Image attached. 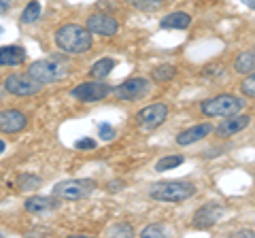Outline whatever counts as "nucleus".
<instances>
[{
	"label": "nucleus",
	"instance_id": "nucleus-26",
	"mask_svg": "<svg viewBox=\"0 0 255 238\" xmlns=\"http://www.w3.org/2000/svg\"><path fill=\"white\" fill-rule=\"evenodd\" d=\"M241 90H243V94H245L247 98H255V77H253V73L243 81Z\"/></svg>",
	"mask_w": 255,
	"mask_h": 238
},
{
	"label": "nucleus",
	"instance_id": "nucleus-23",
	"mask_svg": "<svg viewBox=\"0 0 255 238\" xmlns=\"http://www.w3.org/2000/svg\"><path fill=\"white\" fill-rule=\"evenodd\" d=\"M128 2H130L134 9H138V11H157L166 0H128Z\"/></svg>",
	"mask_w": 255,
	"mask_h": 238
},
{
	"label": "nucleus",
	"instance_id": "nucleus-19",
	"mask_svg": "<svg viewBox=\"0 0 255 238\" xmlns=\"http://www.w3.org/2000/svg\"><path fill=\"white\" fill-rule=\"evenodd\" d=\"M113 68H115V60L113 58H102L90 68V75L94 79H105L107 75H111V70Z\"/></svg>",
	"mask_w": 255,
	"mask_h": 238
},
{
	"label": "nucleus",
	"instance_id": "nucleus-16",
	"mask_svg": "<svg viewBox=\"0 0 255 238\" xmlns=\"http://www.w3.org/2000/svg\"><path fill=\"white\" fill-rule=\"evenodd\" d=\"M58 202L53 198H45V196H32L26 200V211L28 213H47V211H53Z\"/></svg>",
	"mask_w": 255,
	"mask_h": 238
},
{
	"label": "nucleus",
	"instance_id": "nucleus-17",
	"mask_svg": "<svg viewBox=\"0 0 255 238\" xmlns=\"http://www.w3.org/2000/svg\"><path fill=\"white\" fill-rule=\"evenodd\" d=\"M189 23H191L189 15L183 13V11H177V13L166 15V17L162 19V28H166V30H185V28H189Z\"/></svg>",
	"mask_w": 255,
	"mask_h": 238
},
{
	"label": "nucleus",
	"instance_id": "nucleus-20",
	"mask_svg": "<svg viewBox=\"0 0 255 238\" xmlns=\"http://www.w3.org/2000/svg\"><path fill=\"white\" fill-rule=\"evenodd\" d=\"M153 81L157 83H166V81H172L174 77H177V68L172 64H162V66H155L153 68Z\"/></svg>",
	"mask_w": 255,
	"mask_h": 238
},
{
	"label": "nucleus",
	"instance_id": "nucleus-30",
	"mask_svg": "<svg viewBox=\"0 0 255 238\" xmlns=\"http://www.w3.org/2000/svg\"><path fill=\"white\" fill-rule=\"evenodd\" d=\"M11 6H13V0H0V15L9 13Z\"/></svg>",
	"mask_w": 255,
	"mask_h": 238
},
{
	"label": "nucleus",
	"instance_id": "nucleus-18",
	"mask_svg": "<svg viewBox=\"0 0 255 238\" xmlns=\"http://www.w3.org/2000/svg\"><path fill=\"white\" fill-rule=\"evenodd\" d=\"M255 68V53L249 49V51H243L238 58L234 60V70L241 75H251Z\"/></svg>",
	"mask_w": 255,
	"mask_h": 238
},
{
	"label": "nucleus",
	"instance_id": "nucleus-12",
	"mask_svg": "<svg viewBox=\"0 0 255 238\" xmlns=\"http://www.w3.org/2000/svg\"><path fill=\"white\" fill-rule=\"evenodd\" d=\"M221 215H223V206L221 204H217V202L204 204L202 209L196 211V215H194V228H198V230L211 228L213 224H217V221L221 219Z\"/></svg>",
	"mask_w": 255,
	"mask_h": 238
},
{
	"label": "nucleus",
	"instance_id": "nucleus-11",
	"mask_svg": "<svg viewBox=\"0 0 255 238\" xmlns=\"http://www.w3.org/2000/svg\"><path fill=\"white\" fill-rule=\"evenodd\" d=\"M28 125V117L19 109H4L0 111V132L4 134H15L21 132Z\"/></svg>",
	"mask_w": 255,
	"mask_h": 238
},
{
	"label": "nucleus",
	"instance_id": "nucleus-27",
	"mask_svg": "<svg viewBox=\"0 0 255 238\" xmlns=\"http://www.w3.org/2000/svg\"><path fill=\"white\" fill-rule=\"evenodd\" d=\"M109 234L111 236H132L134 234V228L132 226H128V224H117L109 230Z\"/></svg>",
	"mask_w": 255,
	"mask_h": 238
},
{
	"label": "nucleus",
	"instance_id": "nucleus-31",
	"mask_svg": "<svg viewBox=\"0 0 255 238\" xmlns=\"http://www.w3.org/2000/svg\"><path fill=\"white\" fill-rule=\"evenodd\" d=\"M245 2H247V6H249V9H255V2H253V0H245Z\"/></svg>",
	"mask_w": 255,
	"mask_h": 238
},
{
	"label": "nucleus",
	"instance_id": "nucleus-29",
	"mask_svg": "<svg viewBox=\"0 0 255 238\" xmlns=\"http://www.w3.org/2000/svg\"><path fill=\"white\" fill-rule=\"evenodd\" d=\"M77 149H94L96 147V140L94 138H81V140H77Z\"/></svg>",
	"mask_w": 255,
	"mask_h": 238
},
{
	"label": "nucleus",
	"instance_id": "nucleus-15",
	"mask_svg": "<svg viewBox=\"0 0 255 238\" xmlns=\"http://www.w3.org/2000/svg\"><path fill=\"white\" fill-rule=\"evenodd\" d=\"M26 62V49L19 45H4L0 47V66H17Z\"/></svg>",
	"mask_w": 255,
	"mask_h": 238
},
{
	"label": "nucleus",
	"instance_id": "nucleus-6",
	"mask_svg": "<svg viewBox=\"0 0 255 238\" xmlns=\"http://www.w3.org/2000/svg\"><path fill=\"white\" fill-rule=\"evenodd\" d=\"M111 94V85L102 83V81H85L81 85H77L70 90V96L81 100V102H98V100H105Z\"/></svg>",
	"mask_w": 255,
	"mask_h": 238
},
{
	"label": "nucleus",
	"instance_id": "nucleus-21",
	"mask_svg": "<svg viewBox=\"0 0 255 238\" xmlns=\"http://www.w3.org/2000/svg\"><path fill=\"white\" fill-rule=\"evenodd\" d=\"M41 185H43V181H41V177H36V174H19L17 177V187L21 192H32V189H36Z\"/></svg>",
	"mask_w": 255,
	"mask_h": 238
},
{
	"label": "nucleus",
	"instance_id": "nucleus-3",
	"mask_svg": "<svg viewBox=\"0 0 255 238\" xmlns=\"http://www.w3.org/2000/svg\"><path fill=\"white\" fill-rule=\"evenodd\" d=\"M196 194V185L187 181H162L153 183L149 189V196L159 202H183Z\"/></svg>",
	"mask_w": 255,
	"mask_h": 238
},
{
	"label": "nucleus",
	"instance_id": "nucleus-13",
	"mask_svg": "<svg viewBox=\"0 0 255 238\" xmlns=\"http://www.w3.org/2000/svg\"><path fill=\"white\" fill-rule=\"evenodd\" d=\"M251 123V115H230V119H223V121L215 128V132H217V136L221 138H230L234 136V134L243 132L247 125Z\"/></svg>",
	"mask_w": 255,
	"mask_h": 238
},
{
	"label": "nucleus",
	"instance_id": "nucleus-1",
	"mask_svg": "<svg viewBox=\"0 0 255 238\" xmlns=\"http://www.w3.org/2000/svg\"><path fill=\"white\" fill-rule=\"evenodd\" d=\"M58 49L70 55H83L92 49V32L79 23H64L55 32Z\"/></svg>",
	"mask_w": 255,
	"mask_h": 238
},
{
	"label": "nucleus",
	"instance_id": "nucleus-10",
	"mask_svg": "<svg viewBox=\"0 0 255 238\" xmlns=\"http://www.w3.org/2000/svg\"><path fill=\"white\" fill-rule=\"evenodd\" d=\"M90 32L94 34H100V36H115L117 30H119V23L113 15H107V13H94L87 17V26H85Z\"/></svg>",
	"mask_w": 255,
	"mask_h": 238
},
{
	"label": "nucleus",
	"instance_id": "nucleus-28",
	"mask_svg": "<svg viewBox=\"0 0 255 238\" xmlns=\"http://www.w3.org/2000/svg\"><path fill=\"white\" fill-rule=\"evenodd\" d=\"M98 134H100L102 140H113V138H115V130L111 128L109 123H102L100 128H98Z\"/></svg>",
	"mask_w": 255,
	"mask_h": 238
},
{
	"label": "nucleus",
	"instance_id": "nucleus-7",
	"mask_svg": "<svg viewBox=\"0 0 255 238\" xmlns=\"http://www.w3.org/2000/svg\"><path fill=\"white\" fill-rule=\"evenodd\" d=\"M149 94V81L145 77H132V79H126L124 83H119L115 87V96L119 100H126V102H134L142 96Z\"/></svg>",
	"mask_w": 255,
	"mask_h": 238
},
{
	"label": "nucleus",
	"instance_id": "nucleus-2",
	"mask_svg": "<svg viewBox=\"0 0 255 238\" xmlns=\"http://www.w3.org/2000/svg\"><path fill=\"white\" fill-rule=\"evenodd\" d=\"M70 70V62L66 58H60V55H49L45 60H38L34 64H30L28 75L34 79L36 83L41 85H49L64 79Z\"/></svg>",
	"mask_w": 255,
	"mask_h": 238
},
{
	"label": "nucleus",
	"instance_id": "nucleus-9",
	"mask_svg": "<svg viewBox=\"0 0 255 238\" xmlns=\"http://www.w3.org/2000/svg\"><path fill=\"white\" fill-rule=\"evenodd\" d=\"M168 117V105L164 102H155V105H149L145 109H140L136 113V119H138V125L145 130H155L157 125H162Z\"/></svg>",
	"mask_w": 255,
	"mask_h": 238
},
{
	"label": "nucleus",
	"instance_id": "nucleus-25",
	"mask_svg": "<svg viewBox=\"0 0 255 238\" xmlns=\"http://www.w3.org/2000/svg\"><path fill=\"white\" fill-rule=\"evenodd\" d=\"M140 236H142V238H159V236H164V226H159V224L147 226V228L140 232Z\"/></svg>",
	"mask_w": 255,
	"mask_h": 238
},
{
	"label": "nucleus",
	"instance_id": "nucleus-24",
	"mask_svg": "<svg viewBox=\"0 0 255 238\" xmlns=\"http://www.w3.org/2000/svg\"><path fill=\"white\" fill-rule=\"evenodd\" d=\"M38 15H41V4H38V2H30L26 9H23V13H21V21L23 23H32V21L38 19Z\"/></svg>",
	"mask_w": 255,
	"mask_h": 238
},
{
	"label": "nucleus",
	"instance_id": "nucleus-14",
	"mask_svg": "<svg viewBox=\"0 0 255 238\" xmlns=\"http://www.w3.org/2000/svg\"><path fill=\"white\" fill-rule=\"evenodd\" d=\"M213 132H215L213 123H198V125H194V128L181 132L179 136H177V142H179L181 147H187V145H194V142L206 138V136H209V134H213Z\"/></svg>",
	"mask_w": 255,
	"mask_h": 238
},
{
	"label": "nucleus",
	"instance_id": "nucleus-5",
	"mask_svg": "<svg viewBox=\"0 0 255 238\" xmlns=\"http://www.w3.org/2000/svg\"><path fill=\"white\" fill-rule=\"evenodd\" d=\"M94 187L96 183L92 179H70L53 185V196H58L60 200H81L94 192Z\"/></svg>",
	"mask_w": 255,
	"mask_h": 238
},
{
	"label": "nucleus",
	"instance_id": "nucleus-22",
	"mask_svg": "<svg viewBox=\"0 0 255 238\" xmlns=\"http://www.w3.org/2000/svg\"><path fill=\"white\" fill-rule=\"evenodd\" d=\"M183 162H185V157H183V155H166V157H162V160H157V162H155V170L164 172V170L179 168Z\"/></svg>",
	"mask_w": 255,
	"mask_h": 238
},
{
	"label": "nucleus",
	"instance_id": "nucleus-33",
	"mask_svg": "<svg viewBox=\"0 0 255 238\" xmlns=\"http://www.w3.org/2000/svg\"><path fill=\"white\" fill-rule=\"evenodd\" d=\"M0 34H2V28H0Z\"/></svg>",
	"mask_w": 255,
	"mask_h": 238
},
{
	"label": "nucleus",
	"instance_id": "nucleus-8",
	"mask_svg": "<svg viewBox=\"0 0 255 238\" xmlns=\"http://www.w3.org/2000/svg\"><path fill=\"white\" fill-rule=\"evenodd\" d=\"M4 87L6 92L15 94V96H32L41 90V83H36L28 73H13L4 79Z\"/></svg>",
	"mask_w": 255,
	"mask_h": 238
},
{
	"label": "nucleus",
	"instance_id": "nucleus-4",
	"mask_svg": "<svg viewBox=\"0 0 255 238\" xmlns=\"http://www.w3.org/2000/svg\"><path fill=\"white\" fill-rule=\"evenodd\" d=\"M243 107H245V100L230 96V94H221V96L209 98L200 105L202 113L209 115V117H230V115L238 113Z\"/></svg>",
	"mask_w": 255,
	"mask_h": 238
},
{
	"label": "nucleus",
	"instance_id": "nucleus-32",
	"mask_svg": "<svg viewBox=\"0 0 255 238\" xmlns=\"http://www.w3.org/2000/svg\"><path fill=\"white\" fill-rule=\"evenodd\" d=\"M4 147H6V145H4V140H0V153L4 151Z\"/></svg>",
	"mask_w": 255,
	"mask_h": 238
}]
</instances>
